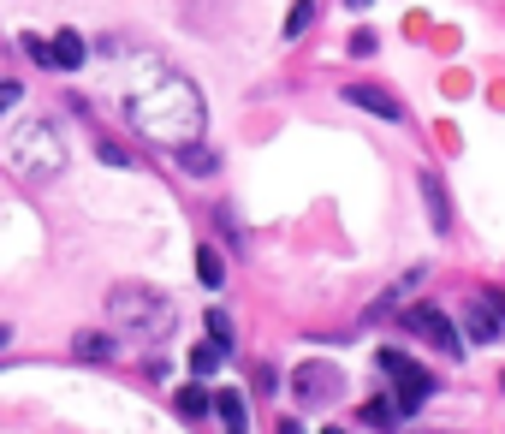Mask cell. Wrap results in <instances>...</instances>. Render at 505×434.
<instances>
[{"label":"cell","mask_w":505,"mask_h":434,"mask_svg":"<svg viewBox=\"0 0 505 434\" xmlns=\"http://www.w3.org/2000/svg\"><path fill=\"white\" fill-rule=\"evenodd\" d=\"M125 119L161 149H185L202 137V89L179 72H149L125 96Z\"/></svg>","instance_id":"obj_1"},{"label":"cell","mask_w":505,"mask_h":434,"mask_svg":"<svg viewBox=\"0 0 505 434\" xmlns=\"http://www.w3.org/2000/svg\"><path fill=\"white\" fill-rule=\"evenodd\" d=\"M107 316H114L119 333L131 339H167L173 333V298L155 286H137V280H119L107 291Z\"/></svg>","instance_id":"obj_2"},{"label":"cell","mask_w":505,"mask_h":434,"mask_svg":"<svg viewBox=\"0 0 505 434\" xmlns=\"http://www.w3.org/2000/svg\"><path fill=\"white\" fill-rule=\"evenodd\" d=\"M6 161H13V173L24 179H54L66 167V143H60V131L48 119H24V125L6 137Z\"/></svg>","instance_id":"obj_3"},{"label":"cell","mask_w":505,"mask_h":434,"mask_svg":"<svg viewBox=\"0 0 505 434\" xmlns=\"http://www.w3.org/2000/svg\"><path fill=\"white\" fill-rule=\"evenodd\" d=\"M387 375H392V399H387V405L399 411V417H417V411L428 405V392H440V381H434L428 369H417L410 357H399Z\"/></svg>","instance_id":"obj_4"},{"label":"cell","mask_w":505,"mask_h":434,"mask_svg":"<svg viewBox=\"0 0 505 434\" xmlns=\"http://www.w3.org/2000/svg\"><path fill=\"white\" fill-rule=\"evenodd\" d=\"M291 392H298L303 405H327V399L345 392V375H339L333 363H298V369H291Z\"/></svg>","instance_id":"obj_5"},{"label":"cell","mask_w":505,"mask_h":434,"mask_svg":"<svg viewBox=\"0 0 505 434\" xmlns=\"http://www.w3.org/2000/svg\"><path fill=\"white\" fill-rule=\"evenodd\" d=\"M410 328H417L422 339H428V346H440V351H446V357H458V351H464L458 328H452V321L440 316V309H434V304H417V309H410Z\"/></svg>","instance_id":"obj_6"},{"label":"cell","mask_w":505,"mask_h":434,"mask_svg":"<svg viewBox=\"0 0 505 434\" xmlns=\"http://www.w3.org/2000/svg\"><path fill=\"white\" fill-rule=\"evenodd\" d=\"M345 102L363 107V114H375V119H399V114H404L399 96H392V89H381V84H345Z\"/></svg>","instance_id":"obj_7"},{"label":"cell","mask_w":505,"mask_h":434,"mask_svg":"<svg viewBox=\"0 0 505 434\" xmlns=\"http://www.w3.org/2000/svg\"><path fill=\"white\" fill-rule=\"evenodd\" d=\"M48 60H54V72H78L89 60V42L78 30H60V36H48Z\"/></svg>","instance_id":"obj_8"},{"label":"cell","mask_w":505,"mask_h":434,"mask_svg":"<svg viewBox=\"0 0 505 434\" xmlns=\"http://www.w3.org/2000/svg\"><path fill=\"white\" fill-rule=\"evenodd\" d=\"M464 333H470V339H482V346H488V339H500V316H493L488 298H470V309H464Z\"/></svg>","instance_id":"obj_9"},{"label":"cell","mask_w":505,"mask_h":434,"mask_svg":"<svg viewBox=\"0 0 505 434\" xmlns=\"http://www.w3.org/2000/svg\"><path fill=\"white\" fill-rule=\"evenodd\" d=\"M173 405H179V417L197 422V417H208V411H215V392H208V387H179Z\"/></svg>","instance_id":"obj_10"},{"label":"cell","mask_w":505,"mask_h":434,"mask_svg":"<svg viewBox=\"0 0 505 434\" xmlns=\"http://www.w3.org/2000/svg\"><path fill=\"white\" fill-rule=\"evenodd\" d=\"M197 280H202L208 291H220V280H226V262H220L215 245H202V250H197Z\"/></svg>","instance_id":"obj_11"},{"label":"cell","mask_w":505,"mask_h":434,"mask_svg":"<svg viewBox=\"0 0 505 434\" xmlns=\"http://www.w3.org/2000/svg\"><path fill=\"white\" fill-rule=\"evenodd\" d=\"M179 167H185V173H215V167H220V155H215V149H202V143H185V149H179Z\"/></svg>","instance_id":"obj_12"},{"label":"cell","mask_w":505,"mask_h":434,"mask_svg":"<svg viewBox=\"0 0 505 434\" xmlns=\"http://www.w3.org/2000/svg\"><path fill=\"white\" fill-rule=\"evenodd\" d=\"M422 197H428V208H434V226L446 232L452 215H446V190H440V179H434V173H422Z\"/></svg>","instance_id":"obj_13"},{"label":"cell","mask_w":505,"mask_h":434,"mask_svg":"<svg viewBox=\"0 0 505 434\" xmlns=\"http://www.w3.org/2000/svg\"><path fill=\"white\" fill-rule=\"evenodd\" d=\"M78 357L107 363V357H114V339H107V333H78Z\"/></svg>","instance_id":"obj_14"},{"label":"cell","mask_w":505,"mask_h":434,"mask_svg":"<svg viewBox=\"0 0 505 434\" xmlns=\"http://www.w3.org/2000/svg\"><path fill=\"white\" fill-rule=\"evenodd\" d=\"M363 422H369V429H381V434H387L392 422H399V411H392L387 399H369V405H363Z\"/></svg>","instance_id":"obj_15"},{"label":"cell","mask_w":505,"mask_h":434,"mask_svg":"<svg viewBox=\"0 0 505 434\" xmlns=\"http://www.w3.org/2000/svg\"><path fill=\"white\" fill-rule=\"evenodd\" d=\"M220 357H226L220 346H197V351H190V375H215V369H220Z\"/></svg>","instance_id":"obj_16"},{"label":"cell","mask_w":505,"mask_h":434,"mask_svg":"<svg viewBox=\"0 0 505 434\" xmlns=\"http://www.w3.org/2000/svg\"><path fill=\"white\" fill-rule=\"evenodd\" d=\"M208 339H215L220 351H232V316L226 309H208Z\"/></svg>","instance_id":"obj_17"},{"label":"cell","mask_w":505,"mask_h":434,"mask_svg":"<svg viewBox=\"0 0 505 434\" xmlns=\"http://www.w3.org/2000/svg\"><path fill=\"white\" fill-rule=\"evenodd\" d=\"M309 18H316V0H298V6L286 13V36H303V30H309Z\"/></svg>","instance_id":"obj_18"},{"label":"cell","mask_w":505,"mask_h":434,"mask_svg":"<svg viewBox=\"0 0 505 434\" xmlns=\"http://www.w3.org/2000/svg\"><path fill=\"white\" fill-rule=\"evenodd\" d=\"M24 54L36 60V66H54V60H48V36H24Z\"/></svg>","instance_id":"obj_19"},{"label":"cell","mask_w":505,"mask_h":434,"mask_svg":"<svg viewBox=\"0 0 505 434\" xmlns=\"http://www.w3.org/2000/svg\"><path fill=\"white\" fill-rule=\"evenodd\" d=\"M24 102V84H13V78H6V84H0V114H6V107H18Z\"/></svg>","instance_id":"obj_20"},{"label":"cell","mask_w":505,"mask_h":434,"mask_svg":"<svg viewBox=\"0 0 505 434\" xmlns=\"http://www.w3.org/2000/svg\"><path fill=\"white\" fill-rule=\"evenodd\" d=\"M351 54H375V30H357V36H351Z\"/></svg>","instance_id":"obj_21"},{"label":"cell","mask_w":505,"mask_h":434,"mask_svg":"<svg viewBox=\"0 0 505 434\" xmlns=\"http://www.w3.org/2000/svg\"><path fill=\"white\" fill-rule=\"evenodd\" d=\"M101 161H107V167H125L131 155H125V149H119V143H101Z\"/></svg>","instance_id":"obj_22"},{"label":"cell","mask_w":505,"mask_h":434,"mask_svg":"<svg viewBox=\"0 0 505 434\" xmlns=\"http://www.w3.org/2000/svg\"><path fill=\"white\" fill-rule=\"evenodd\" d=\"M482 298L493 304V316H505V291H500V286H493V291H482Z\"/></svg>","instance_id":"obj_23"},{"label":"cell","mask_w":505,"mask_h":434,"mask_svg":"<svg viewBox=\"0 0 505 434\" xmlns=\"http://www.w3.org/2000/svg\"><path fill=\"white\" fill-rule=\"evenodd\" d=\"M280 434H303V429H298V422H280Z\"/></svg>","instance_id":"obj_24"},{"label":"cell","mask_w":505,"mask_h":434,"mask_svg":"<svg viewBox=\"0 0 505 434\" xmlns=\"http://www.w3.org/2000/svg\"><path fill=\"white\" fill-rule=\"evenodd\" d=\"M6 339H13V328H6V321H0V346H6Z\"/></svg>","instance_id":"obj_25"},{"label":"cell","mask_w":505,"mask_h":434,"mask_svg":"<svg viewBox=\"0 0 505 434\" xmlns=\"http://www.w3.org/2000/svg\"><path fill=\"white\" fill-rule=\"evenodd\" d=\"M321 434H345V429H321Z\"/></svg>","instance_id":"obj_26"},{"label":"cell","mask_w":505,"mask_h":434,"mask_svg":"<svg viewBox=\"0 0 505 434\" xmlns=\"http://www.w3.org/2000/svg\"><path fill=\"white\" fill-rule=\"evenodd\" d=\"M351 6H369V0H351Z\"/></svg>","instance_id":"obj_27"}]
</instances>
